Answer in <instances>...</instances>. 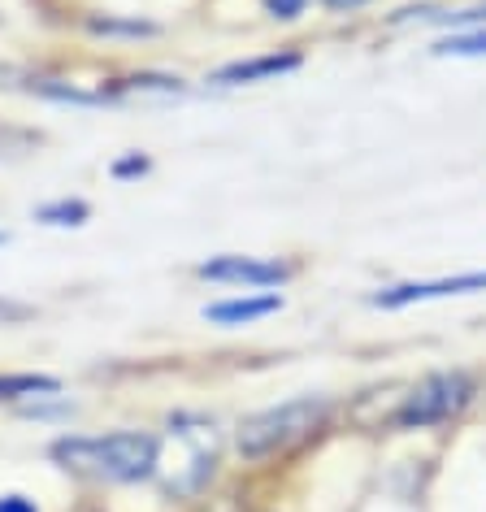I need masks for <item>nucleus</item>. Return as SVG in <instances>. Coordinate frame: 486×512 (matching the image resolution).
I'll return each instance as SVG.
<instances>
[{"mask_svg": "<svg viewBox=\"0 0 486 512\" xmlns=\"http://www.w3.org/2000/svg\"><path fill=\"white\" fill-rule=\"evenodd\" d=\"M161 439L148 430H113V434H66L53 443V456L66 469L96 482H144L157 473Z\"/></svg>", "mask_w": 486, "mask_h": 512, "instance_id": "1", "label": "nucleus"}, {"mask_svg": "<svg viewBox=\"0 0 486 512\" xmlns=\"http://www.w3.org/2000/svg\"><path fill=\"white\" fill-rule=\"evenodd\" d=\"M217 452H222V434H217L213 421L183 413L165 430L161 452H157V473H152V478H161L165 491L178 499L200 495L217 469Z\"/></svg>", "mask_w": 486, "mask_h": 512, "instance_id": "2", "label": "nucleus"}, {"mask_svg": "<svg viewBox=\"0 0 486 512\" xmlns=\"http://www.w3.org/2000/svg\"><path fill=\"white\" fill-rule=\"evenodd\" d=\"M330 417L326 395H300V400L261 408V413L239 421V452L248 460H265L274 452H287L291 443L309 439L313 430H322Z\"/></svg>", "mask_w": 486, "mask_h": 512, "instance_id": "3", "label": "nucleus"}, {"mask_svg": "<svg viewBox=\"0 0 486 512\" xmlns=\"http://www.w3.org/2000/svg\"><path fill=\"white\" fill-rule=\"evenodd\" d=\"M469 400H473V378L465 369H439V374H426L408 387L391 421L400 430H430V426H443V421L460 417Z\"/></svg>", "mask_w": 486, "mask_h": 512, "instance_id": "4", "label": "nucleus"}, {"mask_svg": "<svg viewBox=\"0 0 486 512\" xmlns=\"http://www.w3.org/2000/svg\"><path fill=\"white\" fill-rule=\"evenodd\" d=\"M196 274L209 278V283H230V287L265 291V287H283L287 278H291V265L287 261H265V256L226 252V256H209V261H200Z\"/></svg>", "mask_w": 486, "mask_h": 512, "instance_id": "5", "label": "nucleus"}, {"mask_svg": "<svg viewBox=\"0 0 486 512\" xmlns=\"http://www.w3.org/2000/svg\"><path fill=\"white\" fill-rule=\"evenodd\" d=\"M486 291V270L452 274V278H426V283H395L369 296L374 309H408V304H430V300H452V296H478Z\"/></svg>", "mask_w": 486, "mask_h": 512, "instance_id": "6", "label": "nucleus"}, {"mask_svg": "<svg viewBox=\"0 0 486 512\" xmlns=\"http://www.w3.org/2000/svg\"><path fill=\"white\" fill-rule=\"evenodd\" d=\"M283 309V296L278 291H243V296H230V300H217L204 309V322H217V326H252L261 317H270Z\"/></svg>", "mask_w": 486, "mask_h": 512, "instance_id": "7", "label": "nucleus"}, {"mask_svg": "<svg viewBox=\"0 0 486 512\" xmlns=\"http://www.w3.org/2000/svg\"><path fill=\"white\" fill-rule=\"evenodd\" d=\"M300 70V53H265V57H248V61H230L213 74L209 83L217 87H243V83H265V79H283V74Z\"/></svg>", "mask_w": 486, "mask_h": 512, "instance_id": "8", "label": "nucleus"}, {"mask_svg": "<svg viewBox=\"0 0 486 512\" xmlns=\"http://www.w3.org/2000/svg\"><path fill=\"white\" fill-rule=\"evenodd\" d=\"M61 382L48 374H5L0 378V400H35V395H57Z\"/></svg>", "mask_w": 486, "mask_h": 512, "instance_id": "9", "label": "nucleus"}, {"mask_svg": "<svg viewBox=\"0 0 486 512\" xmlns=\"http://www.w3.org/2000/svg\"><path fill=\"white\" fill-rule=\"evenodd\" d=\"M434 57H460V61H473V57H486V27H465V31H452L434 44Z\"/></svg>", "mask_w": 486, "mask_h": 512, "instance_id": "10", "label": "nucleus"}, {"mask_svg": "<svg viewBox=\"0 0 486 512\" xmlns=\"http://www.w3.org/2000/svg\"><path fill=\"white\" fill-rule=\"evenodd\" d=\"M87 217H92V209L83 200H48L35 209V222L44 226H83Z\"/></svg>", "mask_w": 486, "mask_h": 512, "instance_id": "11", "label": "nucleus"}, {"mask_svg": "<svg viewBox=\"0 0 486 512\" xmlns=\"http://www.w3.org/2000/svg\"><path fill=\"white\" fill-rule=\"evenodd\" d=\"M96 35H131V40H144V35H157V22H118V18H92Z\"/></svg>", "mask_w": 486, "mask_h": 512, "instance_id": "12", "label": "nucleus"}, {"mask_svg": "<svg viewBox=\"0 0 486 512\" xmlns=\"http://www.w3.org/2000/svg\"><path fill=\"white\" fill-rule=\"evenodd\" d=\"M261 5H265V14L278 22H296L304 9H309V0H261Z\"/></svg>", "mask_w": 486, "mask_h": 512, "instance_id": "13", "label": "nucleus"}, {"mask_svg": "<svg viewBox=\"0 0 486 512\" xmlns=\"http://www.w3.org/2000/svg\"><path fill=\"white\" fill-rule=\"evenodd\" d=\"M0 512H40V508H35V499H31V495L9 491V495H0Z\"/></svg>", "mask_w": 486, "mask_h": 512, "instance_id": "14", "label": "nucleus"}, {"mask_svg": "<svg viewBox=\"0 0 486 512\" xmlns=\"http://www.w3.org/2000/svg\"><path fill=\"white\" fill-rule=\"evenodd\" d=\"M113 174H118V178L148 174V157H139V152H135V157H126V161H118V165H113Z\"/></svg>", "mask_w": 486, "mask_h": 512, "instance_id": "15", "label": "nucleus"}, {"mask_svg": "<svg viewBox=\"0 0 486 512\" xmlns=\"http://www.w3.org/2000/svg\"><path fill=\"white\" fill-rule=\"evenodd\" d=\"M22 83L31 87V79H27V74H22V70H9V66H0V92H14V87H22Z\"/></svg>", "mask_w": 486, "mask_h": 512, "instance_id": "16", "label": "nucleus"}, {"mask_svg": "<svg viewBox=\"0 0 486 512\" xmlns=\"http://www.w3.org/2000/svg\"><path fill=\"white\" fill-rule=\"evenodd\" d=\"M326 9H335V14H352V9H365L369 0H322Z\"/></svg>", "mask_w": 486, "mask_h": 512, "instance_id": "17", "label": "nucleus"}, {"mask_svg": "<svg viewBox=\"0 0 486 512\" xmlns=\"http://www.w3.org/2000/svg\"><path fill=\"white\" fill-rule=\"evenodd\" d=\"M0 243H9V235H5V230H0Z\"/></svg>", "mask_w": 486, "mask_h": 512, "instance_id": "18", "label": "nucleus"}]
</instances>
